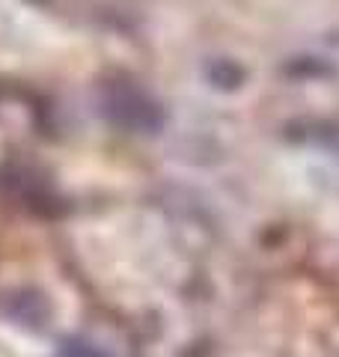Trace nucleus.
<instances>
[{"mask_svg":"<svg viewBox=\"0 0 339 357\" xmlns=\"http://www.w3.org/2000/svg\"><path fill=\"white\" fill-rule=\"evenodd\" d=\"M66 357H101V354L86 349V345H69V349H66Z\"/></svg>","mask_w":339,"mask_h":357,"instance_id":"nucleus-2","label":"nucleus"},{"mask_svg":"<svg viewBox=\"0 0 339 357\" xmlns=\"http://www.w3.org/2000/svg\"><path fill=\"white\" fill-rule=\"evenodd\" d=\"M105 114L126 128H140V131L161 128V110L137 89H110Z\"/></svg>","mask_w":339,"mask_h":357,"instance_id":"nucleus-1","label":"nucleus"}]
</instances>
